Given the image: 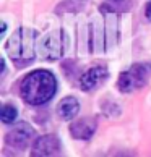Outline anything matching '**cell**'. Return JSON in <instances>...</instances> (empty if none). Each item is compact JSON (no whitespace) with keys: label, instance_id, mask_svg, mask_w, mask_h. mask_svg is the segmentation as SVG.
Returning <instances> with one entry per match:
<instances>
[{"label":"cell","instance_id":"obj_1","mask_svg":"<svg viewBox=\"0 0 151 157\" xmlns=\"http://www.w3.org/2000/svg\"><path fill=\"white\" fill-rule=\"evenodd\" d=\"M57 79L47 70H34L20 83V96L30 105H44L55 96Z\"/></svg>","mask_w":151,"mask_h":157},{"label":"cell","instance_id":"obj_2","mask_svg":"<svg viewBox=\"0 0 151 157\" xmlns=\"http://www.w3.org/2000/svg\"><path fill=\"white\" fill-rule=\"evenodd\" d=\"M39 34L31 28H18L7 40V54L18 65H28L38 54Z\"/></svg>","mask_w":151,"mask_h":157},{"label":"cell","instance_id":"obj_3","mask_svg":"<svg viewBox=\"0 0 151 157\" xmlns=\"http://www.w3.org/2000/svg\"><path fill=\"white\" fill-rule=\"evenodd\" d=\"M151 75V65L149 63H135L129 70L120 73L117 79V88L120 92H132L143 88Z\"/></svg>","mask_w":151,"mask_h":157},{"label":"cell","instance_id":"obj_4","mask_svg":"<svg viewBox=\"0 0 151 157\" xmlns=\"http://www.w3.org/2000/svg\"><path fill=\"white\" fill-rule=\"evenodd\" d=\"M65 34L62 29H55L42 36L38 42V55L44 60H57L65 52Z\"/></svg>","mask_w":151,"mask_h":157},{"label":"cell","instance_id":"obj_5","mask_svg":"<svg viewBox=\"0 0 151 157\" xmlns=\"http://www.w3.org/2000/svg\"><path fill=\"white\" fill-rule=\"evenodd\" d=\"M34 128L26 123V121H21V123L15 125L11 130L7 133L5 136V141H7L8 146L15 147V149H25L31 144V141L34 139Z\"/></svg>","mask_w":151,"mask_h":157},{"label":"cell","instance_id":"obj_6","mask_svg":"<svg viewBox=\"0 0 151 157\" xmlns=\"http://www.w3.org/2000/svg\"><path fill=\"white\" fill-rule=\"evenodd\" d=\"M60 139L55 135L39 136L33 143L31 157H59L60 155Z\"/></svg>","mask_w":151,"mask_h":157},{"label":"cell","instance_id":"obj_7","mask_svg":"<svg viewBox=\"0 0 151 157\" xmlns=\"http://www.w3.org/2000/svg\"><path fill=\"white\" fill-rule=\"evenodd\" d=\"M109 76V70L106 67H93L89 70H86V71L80 76V88L83 91H93L96 89L97 86H101L104 81L107 79Z\"/></svg>","mask_w":151,"mask_h":157},{"label":"cell","instance_id":"obj_8","mask_svg":"<svg viewBox=\"0 0 151 157\" xmlns=\"http://www.w3.org/2000/svg\"><path fill=\"white\" fill-rule=\"evenodd\" d=\"M97 128L96 118L91 117H85V118H78L77 121H73L70 126V133L75 139H80V141H88L93 138Z\"/></svg>","mask_w":151,"mask_h":157},{"label":"cell","instance_id":"obj_9","mask_svg":"<svg viewBox=\"0 0 151 157\" xmlns=\"http://www.w3.org/2000/svg\"><path fill=\"white\" fill-rule=\"evenodd\" d=\"M80 112V104L73 96L63 97L59 102V107H57V113L60 115V118L63 120H72L73 117H77Z\"/></svg>","mask_w":151,"mask_h":157},{"label":"cell","instance_id":"obj_10","mask_svg":"<svg viewBox=\"0 0 151 157\" xmlns=\"http://www.w3.org/2000/svg\"><path fill=\"white\" fill-rule=\"evenodd\" d=\"M16 115H18V110L15 105L11 104H3L2 110H0V118H2L3 123H11V121L16 120Z\"/></svg>","mask_w":151,"mask_h":157},{"label":"cell","instance_id":"obj_11","mask_svg":"<svg viewBox=\"0 0 151 157\" xmlns=\"http://www.w3.org/2000/svg\"><path fill=\"white\" fill-rule=\"evenodd\" d=\"M145 15H146V18L151 21V2L146 5V8H145Z\"/></svg>","mask_w":151,"mask_h":157},{"label":"cell","instance_id":"obj_12","mask_svg":"<svg viewBox=\"0 0 151 157\" xmlns=\"http://www.w3.org/2000/svg\"><path fill=\"white\" fill-rule=\"evenodd\" d=\"M109 2H114L115 3V2H122V0H109Z\"/></svg>","mask_w":151,"mask_h":157}]
</instances>
